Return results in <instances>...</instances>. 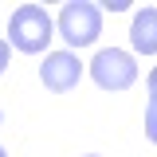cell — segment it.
I'll return each mask as SVG.
<instances>
[{
    "label": "cell",
    "mask_w": 157,
    "mask_h": 157,
    "mask_svg": "<svg viewBox=\"0 0 157 157\" xmlns=\"http://www.w3.org/2000/svg\"><path fill=\"white\" fill-rule=\"evenodd\" d=\"M145 90H149V94H157V67L149 71V78H145Z\"/></svg>",
    "instance_id": "obj_8"
},
{
    "label": "cell",
    "mask_w": 157,
    "mask_h": 157,
    "mask_svg": "<svg viewBox=\"0 0 157 157\" xmlns=\"http://www.w3.org/2000/svg\"><path fill=\"white\" fill-rule=\"evenodd\" d=\"M39 78H43L47 90L67 94V90H75L78 78H82V63H78L71 51H47V59L39 63Z\"/></svg>",
    "instance_id": "obj_4"
},
{
    "label": "cell",
    "mask_w": 157,
    "mask_h": 157,
    "mask_svg": "<svg viewBox=\"0 0 157 157\" xmlns=\"http://www.w3.org/2000/svg\"><path fill=\"white\" fill-rule=\"evenodd\" d=\"M90 75L102 90H126V86H134L137 78V63L130 51H122V47H106V51H98L94 63H90Z\"/></svg>",
    "instance_id": "obj_3"
},
{
    "label": "cell",
    "mask_w": 157,
    "mask_h": 157,
    "mask_svg": "<svg viewBox=\"0 0 157 157\" xmlns=\"http://www.w3.org/2000/svg\"><path fill=\"white\" fill-rule=\"evenodd\" d=\"M55 28H59V36L67 39V47H86L102 32V12L90 0H71V4H63Z\"/></svg>",
    "instance_id": "obj_2"
},
{
    "label": "cell",
    "mask_w": 157,
    "mask_h": 157,
    "mask_svg": "<svg viewBox=\"0 0 157 157\" xmlns=\"http://www.w3.org/2000/svg\"><path fill=\"white\" fill-rule=\"evenodd\" d=\"M0 122H4V110H0Z\"/></svg>",
    "instance_id": "obj_9"
},
{
    "label": "cell",
    "mask_w": 157,
    "mask_h": 157,
    "mask_svg": "<svg viewBox=\"0 0 157 157\" xmlns=\"http://www.w3.org/2000/svg\"><path fill=\"white\" fill-rule=\"evenodd\" d=\"M51 36H55V24H51V16L39 4H20L12 12V20H8V47H16L24 55L47 51Z\"/></svg>",
    "instance_id": "obj_1"
},
{
    "label": "cell",
    "mask_w": 157,
    "mask_h": 157,
    "mask_svg": "<svg viewBox=\"0 0 157 157\" xmlns=\"http://www.w3.org/2000/svg\"><path fill=\"white\" fill-rule=\"evenodd\" d=\"M145 137L157 145V94H149V102H145Z\"/></svg>",
    "instance_id": "obj_6"
},
{
    "label": "cell",
    "mask_w": 157,
    "mask_h": 157,
    "mask_svg": "<svg viewBox=\"0 0 157 157\" xmlns=\"http://www.w3.org/2000/svg\"><path fill=\"white\" fill-rule=\"evenodd\" d=\"M130 43L137 55H157V8H141L130 24Z\"/></svg>",
    "instance_id": "obj_5"
},
{
    "label": "cell",
    "mask_w": 157,
    "mask_h": 157,
    "mask_svg": "<svg viewBox=\"0 0 157 157\" xmlns=\"http://www.w3.org/2000/svg\"><path fill=\"white\" fill-rule=\"evenodd\" d=\"M86 157H98V153H86Z\"/></svg>",
    "instance_id": "obj_11"
},
{
    "label": "cell",
    "mask_w": 157,
    "mask_h": 157,
    "mask_svg": "<svg viewBox=\"0 0 157 157\" xmlns=\"http://www.w3.org/2000/svg\"><path fill=\"white\" fill-rule=\"evenodd\" d=\"M8 63H12V47H8V39H0V75L8 71Z\"/></svg>",
    "instance_id": "obj_7"
},
{
    "label": "cell",
    "mask_w": 157,
    "mask_h": 157,
    "mask_svg": "<svg viewBox=\"0 0 157 157\" xmlns=\"http://www.w3.org/2000/svg\"><path fill=\"white\" fill-rule=\"evenodd\" d=\"M0 157H8V153H4V149H0Z\"/></svg>",
    "instance_id": "obj_10"
}]
</instances>
